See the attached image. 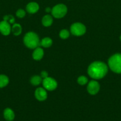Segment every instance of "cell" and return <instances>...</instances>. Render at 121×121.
<instances>
[{"mask_svg": "<svg viewBox=\"0 0 121 121\" xmlns=\"http://www.w3.org/2000/svg\"><path fill=\"white\" fill-rule=\"evenodd\" d=\"M9 83V79L7 76L4 74H0V88L5 87Z\"/></svg>", "mask_w": 121, "mask_h": 121, "instance_id": "9a60e30c", "label": "cell"}, {"mask_svg": "<svg viewBox=\"0 0 121 121\" xmlns=\"http://www.w3.org/2000/svg\"><path fill=\"white\" fill-rule=\"evenodd\" d=\"M36 98L39 101H43L47 98V95L46 90L42 87H39L37 89L34 93Z\"/></svg>", "mask_w": 121, "mask_h": 121, "instance_id": "9c48e42d", "label": "cell"}, {"mask_svg": "<svg viewBox=\"0 0 121 121\" xmlns=\"http://www.w3.org/2000/svg\"><path fill=\"white\" fill-rule=\"evenodd\" d=\"M77 81H78V84H79V85H84L87 83L88 79L86 77L84 76H81L79 77L78 78V80Z\"/></svg>", "mask_w": 121, "mask_h": 121, "instance_id": "d6986e66", "label": "cell"}, {"mask_svg": "<svg viewBox=\"0 0 121 121\" xmlns=\"http://www.w3.org/2000/svg\"><path fill=\"white\" fill-rule=\"evenodd\" d=\"M21 30H22V28H21V26L19 24H14L11 28L12 32L13 34L15 35H20L21 33Z\"/></svg>", "mask_w": 121, "mask_h": 121, "instance_id": "2e32d148", "label": "cell"}, {"mask_svg": "<svg viewBox=\"0 0 121 121\" xmlns=\"http://www.w3.org/2000/svg\"><path fill=\"white\" fill-rule=\"evenodd\" d=\"M11 28L9 22L7 21H3L0 22V33L4 35H8L10 34Z\"/></svg>", "mask_w": 121, "mask_h": 121, "instance_id": "ba28073f", "label": "cell"}, {"mask_svg": "<svg viewBox=\"0 0 121 121\" xmlns=\"http://www.w3.org/2000/svg\"><path fill=\"white\" fill-rule=\"evenodd\" d=\"M51 11H52V10H51V9L50 8H49V7H48V8H46V11L47 12V13H49V12H51Z\"/></svg>", "mask_w": 121, "mask_h": 121, "instance_id": "603a6c76", "label": "cell"}, {"mask_svg": "<svg viewBox=\"0 0 121 121\" xmlns=\"http://www.w3.org/2000/svg\"><path fill=\"white\" fill-rule=\"evenodd\" d=\"M4 117L7 121H12L15 118V114L13 110L10 108H6L4 111Z\"/></svg>", "mask_w": 121, "mask_h": 121, "instance_id": "8fae6325", "label": "cell"}, {"mask_svg": "<svg viewBox=\"0 0 121 121\" xmlns=\"http://www.w3.org/2000/svg\"><path fill=\"white\" fill-rule=\"evenodd\" d=\"M100 89V85L97 82L91 80L88 83L87 86V91L90 94L96 95L98 93Z\"/></svg>", "mask_w": 121, "mask_h": 121, "instance_id": "52a82bcc", "label": "cell"}, {"mask_svg": "<svg viewBox=\"0 0 121 121\" xmlns=\"http://www.w3.org/2000/svg\"><path fill=\"white\" fill-rule=\"evenodd\" d=\"M47 75H48V74H47V72H46V71H43V72H42L41 76L42 78H43V79L47 78Z\"/></svg>", "mask_w": 121, "mask_h": 121, "instance_id": "7402d4cb", "label": "cell"}, {"mask_svg": "<svg viewBox=\"0 0 121 121\" xmlns=\"http://www.w3.org/2000/svg\"><path fill=\"white\" fill-rule=\"evenodd\" d=\"M24 43L29 48H36L40 44L38 35L33 32H29L24 37Z\"/></svg>", "mask_w": 121, "mask_h": 121, "instance_id": "7a4b0ae2", "label": "cell"}, {"mask_svg": "<svg viewBox=\"0 0 121 121\" xmlns=\"http://www.w3.org/2000/svg\"><path fill=\"white\" fill-rule=\"evenodd\" d=\"M39 9V5L36 2H30L26 6V10L30 14H34L38 11Z\"/></svg>", "mask_w": 121, "mask_h": 121, "instance_id": "30bf717a", "label": "cell"}, {"mask_svg": "<svg viewBox=\"0 0 121 121\" xmlns=\"http://www.w3.org/2000/svg\"><path fill=\"white\" fill-rule=\"evenodd\" d=\"M108 65L112 71L116 73H121V54L112 56L108 60Z\"/></svg>", "mask_w": 121, "mask_h": 121, "instance_id": "3957f363", "label": "cell"}, {"mask_svg": "<svg viewBox=\"0 0 121 121\" xmlns=\"http://www.w3.org/2000/svg\"><path fill=\"white\" fill-rule=\"evenodd\" d=\"M120 39H121V36H120Z\"/></svg>", "mask_w": 121, "mask_h": 121, "instance_id": "cb8c5ba5", "label": "cell"}, {"mask_svg": "<svg viewBox=\"0 0 121 121\" xmlns=\"http://www.w3.org/2000/svg\"><path fill=\"white\" fill-rule=\"evenodd\" d=\"M43 87H45V89L52 91L56 88L58 84H57L56 80L53 79V78L47 77V78H45L43 80Z\"/></svg>", "mask_w": 121, "mask_h": 121, "instance_id": "8992f818", "label": "cell"}, {"mask_svg": "<svg viewBox=\"0 0 121 121\" xmlns=\"http://www.w3.org/2000/svg\"><path fill=\"white\" fill-rule=\"evenodd\" d=\"M44 55L43 50L40 47H37L35 48L34 51L33 53V58L35 60H40L42 59Z\"/></svg>", "mask_w": 121, "mask_h": 121, "instance_id": "7c38bea8", "label": "cell"}, {"mask_svg": "<svg viewBox=\"0 0 121 121\" xmlns=\"http://www.w3.org/2000/svg\"><path fill=\"white\" fill-rule=\"evenodd\" d=\"M30 82L34 86H37L42 82V78L39 76H34L31 78Z\"/></svg>", "mask_w": 121, "mask_h": 121, "instance_id": "e0dca14e", "label": "cell"}, {"mask_svg": "<svg viewBox=\"0 0 121 121\" xmlns=\"http://www.w3.org/2000/svg\"><path fill=\"white\" fill-rule=\"evenodd\" d=\"M4 20L9 22V23H14V21H15L14 18L11 15H6V16H5L4 17Z\"/></svg>", "mask_w": 121, "mask_h": 121, "instance_id": "44dd1931", "label": "cell"}, {"mask_svg": "<svg viewBox=\"0 0 121 121\" xmlns=\"http://www.w3.org/2000/svg\"><path fill=\"white\" fill-rule=\"evenodd\" d=\"M70 33L67 30H62L59 33V37L62 39H66L68 38Z\"/></svg>", "mask_w": 121, "mask_h": 121, "instance_id": "ac0fdd59", "label": "cell"}, {"mask_svg": "<svg viewBox=\"0 0 121 121\" xmlns=\"http://www.w3.org/2000/svg\"><path fill=\"white\" fill-rule=\"evenodd\" d=\"M42 22L43 25L45 27H49L51 26L53 22V18L50 15H46L43 17L42 18Z\"/></svg>", "mask_w": 121, "mask_h": 121, "instance_id": "4fadbf2b", "label": "cell"}, {"mask_svg": "<svg viewBox=\"0 0 121 121\" xmlns=\"http://www.w3.org/2000/svg\"><path fill=\"white\" fill-rule=\"evenodd\" d=\"M52 39H50L49 37H45L42 40L40 41V45L43 47H49L52 46Z\"/></svg>", "mask_w": 121, "mask_h": 121, "instance_id": "5bb4252c", "label": "cell"}, {"mask_svg": "<svg viewBox=\"0 0 121 121\" xmlns=\"http://www.w3.org/2000/svg\"><path fill=\"white\" fill-rule=\"evenodd\" d=\"M107 66L102 61H94L89 66L88 74L94 79H100L107 73Z\"/></svg>", "mask_w": 121, "mask_h": 121, "instance_id": "6da1fadb", "label": "cell"}, {"mask_svg": "<svg viewBox=\"0 0 121 121\" xmlns=\"http://www.w3.org/2000/svg\"><path fill=\"white\" fill-rule=\"evenodd\" d=\"M86 28L85 26L80 22L73 24L71 27V32L73 35L76 36H81L85 34Z\"/></svg>", "mask_w": 121, "mask_h": 121, "instance_id": "5b68a950", "label": "cell"}, {"mask_svg": "<svg viewBox=\"0 0 121 121\" xmlns=\"http://www.w3.org/2000/svg\"><path fill=\"white\" fill-rule=\"evenodd\" d=\"M52 14L55 18H60L66 15L67 13V8L66 5L62 4L56 5L52 9Z\"/></svg>", "mask_w": 121, "mask_h": 121, "instance_id": "277c9868", "label": "cell"}, {"mask_svg": "<svg viewBox=\"0 0 121 121\" xmlns=\"http://www.w3.org/2000/svg\"><path fill=\"white\" fill-rule=\"evenodd\" d=\"M16 15L17 17H18L19 18H23L24 17V16L26 15V12L22 9H20L16 12Z\"/></svg>", "mask_w": 121, "mask_h": 121, "instance_id": "ffe728a7", "label": "cell"}]
</instances>
